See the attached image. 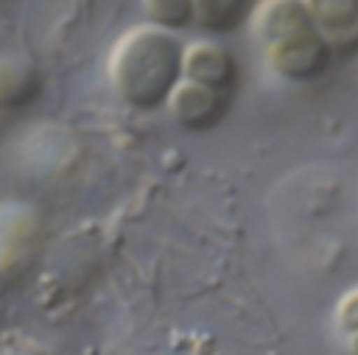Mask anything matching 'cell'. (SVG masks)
I'll return each mask as SVG.
<instances>
[{"instance_id":"1","label":"cell","mask_w":358,"mask_h":355,"mask_svg":"<svg viewBox=\"0 0 358 355\" xmlns=\"http://www.w3.org/2000/svg\"><path fill=\"white\" fill-rule=\"evenodd\" d=\"M182 56L185 45L176 34L151 22L134 25L109 53V84L126 106L154 112L168 106V98L182 81Z\"/></svg>"},{"instance_id":"8","label":"cell","mask_w":358,"mask_h":355,"mask_svg":"<svg viewBox=\"0 0 358 355\" xmlns=\"http://www.w3.org/2000/svg\"><path fill=\"white\" fill-rule=\"evenodd\" d=\"M151 25L165 31H182L193 22V0H143Z\"/></svg>"},{"instance_id":"4","label":"cell","mask_w":358,"mask_h":355,"mask_svg":"<svg viewBox=\"0 0 358 355\" xmlns=\"http://www.w3.org/2000/svg\"><path fill=\"white\" fill-rule=\"evenodd\" d=\"M182 78L232 95L241 81V67H238V59L232 56V50L224 48L221 42L196 39V42L185 45Z\"/></svg>"},{"instance_id":"6","label":"cell","mask_w":358,"mask_h":355,"mask_svg":"<svg viewBox=\"0 0 358 355\" xmlns=\"http://www.w3.org/2000/svg\"><path fill=\"white\" fill-rule=\"evenodd\" d=\"M45 87L42 70L25 53L0 56V109H25L31 106Z\"/></svg>"},{"instance_id":"9","label":"cell","mask_w":358,"mask_h":355,"mask_svg":"<svg viewBox=\"0 0 358 355\" xmlns=\"http://www.w3.org/2000/svg\"><path fill=\"white\" fill-rule=\"evenodd\" d=\"M336 327L341 330V335H355L358 333V288H350L338 305H336Z\"/></svg>"},{"instance_id":"10","label":"cell","mask_w":358,"mask_h":355,"mask_svg":"<svg viewBox=\"0 0 358 355\" xmlns=\"http://www.w3.org/2000/svg\"><path fill=\"white\" fill-rule=\"evenodd\" d=\"M344 347H347V355H358V333L355 335H347L344 338Z\"/></svg>"},{"instance_id":"7","label":"cell","mask_w":358,"mask_h":355,"mask_svg":"<svg viewBox=\"0 0 358 355\" xmlns=\"http://www.w3.org/2000/svg\"><path fill=\"white\" fill-rule=\"evenodd\" d=\"M257 0H193V22L213 36L238 31L243 22H252Z\"/></svg>"},{"instance_id":"3","label":"cell","mask_w":358,"mask_h":355,"mask_svg":"<svg viewBox=\"0 0 358 355\" xmlns=\"http://www.w3.org/2000/svg\"><path fill=\"white\" fill-rule=\"evenodd\" d=\"M232 106V95L193 84V81H179L173 95L168 98V112L173 117V123L185 131H213L215 126L224 123V117L229 115Z\"/></svg>"},{"instance_id":"5","label":"cell","mask_w":358,"mask_h":355,"mask_svg":"<svg viewBox=\"0 0 358 355\" xmlns=\"http://www.w3.org/2000/svg\"><path fill=\"white\" fill-rule=\"evenodd\" d=\"M305 8L333 59L358 56V0H305Z\"/></svg>"},{"instance_id":"2","label":"cell","mask_w":358,"mask_h":355,"mask_svg":"<svg viewBox=\"0 0 358 355\" xmlns=\"http://www.w3.org/2000/svg\"><path fill=\"white\" fill-rule=\"evenodd\" d=\"M252 31L268 67L285 81H316L333 61V53L319 36L305 0H257Z\"/></svg>"}]
</instances>
